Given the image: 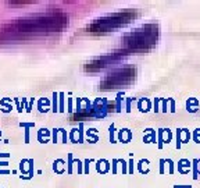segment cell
<instances>
[{
	"label": "cell",
	"mask_w": 200,
	"mask_h": 188,
	"mask_svg": "<svg viewBox=\"0 0 200 188\" xmlns=\"http://www.w3.org/2000/svg\"><path fill=\"white\" fill-rule=\"evenodd\" d=\"M56 16L53 17H42V18H25L17 21L13 25H8L6 32H20V34H25V32H40L46 31V29H54L57 27V22H60Z\"/></svg>",
	"instance_id": "obj_1"
}]
</instances>
